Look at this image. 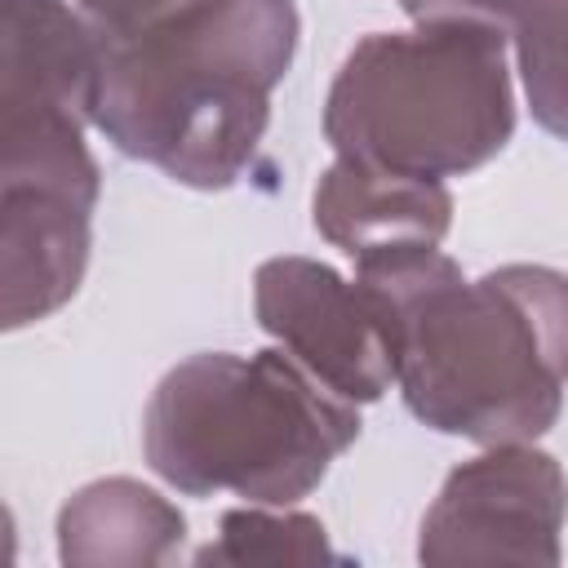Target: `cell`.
I'll list each match as a JSON object with an SVG mask.
<instances>
[{
  "instance_id": "obj_9",
  "label": "cell",
  "mask_w": 568,
  "mask_h": 568,
  "mask_svg": "<svg viewBox=\"0 0 568 568\" xmlns=\"http://www.w3.org/2000/svg\"><path fill=\"white\" fill-rule=\"evenodd\" d=\"M453 222V195L439 178L390 173L337 155L315 186V226L351 257L399 244H439Z\"/></svg>"
},
{
  "instance_id": "obj_3",
  "label": "cell",
  "mask_w": 568,
  "mask_h": 568,
  "mask_svg": "<svg viewBox=\"0 0 568 568\" xmlns=\"http://www.w3.org/2000/svg\"><path fill=\"white\" fill-rule=\"evenodd\" d=\"M355 435V404L288 351L191 355L160 377L142 417L160 479L186 497L235 493L257 506L306 497Z\"/></svg>"
},
{
  "instance_id": "obj_7",
  "label": "cell",
  "mask_w": 568,
  "mask_h": 568,
  "mask_svg": "<svg viewBox=\"0 0 568 568\" xmlns=\"http://www.w3.org/2000/svg\"><path fill=\"white\" fill-rule=\"evenodd\" d=\"M102 40L67 0H4L0 129L89 124L98 111Z\"/></svg>"
},
{
  "instance_id": "obj_10",
  "label": "cell",
  "mask_w": 568,
  "mask_h": 568,
  "mask_svg": "<svg viewBox=\"0 0 568 568\" xmlns=\"http://www.w3.org/2000/svg\"><path fill=\"white\" fill-rule=\"evenodd\" d=\"M186 519L138 479H98L58 515L67 564H169Z\"/></svg>"
},
{
  "instance_id": "obj_5",
  "label": "cell",
  "mask_w": 568,
  "mask_h": 568,
  "mask_svg": "<svg viewBox=\"0 0 568 568\" xmlns=\"http://www.w3.org/2000/svg\"><path fill=\"white\" fill-rule=\"evenodd\" d=\"M568 479L550 453L493 444L462 462L422 519V564H559Z\"/></svg>"
},
{
  "instance_id": "obj_11",
  "label": "cell",
  "mask_w": 568,
  "mask_h": 568,
  "mask_svg": "<svg viewBox=\"0 0 568 568\" xmlns=\"http://www.w3.org/2000/svg\"><path fill=\"white\" fill-rule=\"evenodd\" d=\"M337 559L324 541V524L297 510H226L217 541H209L195 564H328Z\"/></svg>"
},
{
  "instance_id": "obj_14",
  "label": "cell",
  "mask_w": 568,
  "mask_h": 568,
  "mask_svg": "<svg viewBox=\"0 0 568 568\" xmlns=\"http://www.w3.org/2000/svg\"><path fill=\"white\" fill-rule=\"evenodd\" d=\"M75 4L98 27V36H124V31L155 22L160 13H169L182 0H75Z\"/></svg>"
},
{
  "instance_id": "obj_12",
  "label": "cell",
  "mask_w": 568,
  "mask_h": 568,
  "mask_svg": "<svg viewBox=\"0 0 568 568\" xmlns=\"http://www.w3.org/2000/svg\"><path fill=\"white\" fill-rule=\"evenodd\" d=\"M515 49L532 120L568 142V0H537L515 22Z\"/></svg>"
},
{
  "instance_id": "obj_2",
  "label": "cell",
  "mask_w": 568,
  "mask_h": 568,
  "mask_svg": "<svg viewBox=\"0 0 568 568\" xmlns=\"http://www.w3.org/2000/svg\"><path fill=\"white\" fill-rule=\"evenodd\" d=\"M93 124L173 182L217 191L248 173L271 93L297 49L293 0H182L155 22L98 36Z\"/></svg>"
},
{
  "instance_id": "obj_8",
  "label": "cell",
  "mask_w": 568,
  "mask_h": 568,
  "mask_svg": "<svg viewBox=\"0 0 568 568\" xmlns=\"http://www.w3.org/2000/svg\"><path fill=\"white\" fill-rule=\"evenodd\" d=\"M89 213L93 204L62 191L0 186L4 328L44 320L80 288L89 262Z\"/></svg>"
},
{
  "instance_id": "obj_1",
  "label": "cell",
  "mask_w": 568,
  "mask_h": 568,
  "mask_svg": "<svg viewBox=\"0 0 568 568\" xmlns=\"http://www.w3.org/2000/svg\"><path fill=\"white\" fill-rule=\"evenodd\" d=\"M413 417L475 444H528L555 426L568 382V275L501 266L466 280L435 244L355 257Z\"/></svg>"
},
{
  "instance_id": "obj_6",
  "label": "cell",
  "mask_w": 568,
  "mask_h": 568,
  "mask_svg": "<svg viewBox=\"0 0 568 568\" xmlns=\"http://www.w3.org/2000/svg\"><path fill=\"white\" fill-rule=\"evenodd\" d=\"M257 324L351 404L377 399L395 382L390 328L373 293L311 257H271L253 275Z\"/></svg>"
},
{
  "instance_id": "obj_4",
  "label": "cell",
  "mask_w": 568,
  "mask_h": 568,
  "mask_svg": "<svg viewBox=\"0 0 568 568\" xmlns=\"http://www.w3.org/2000/svg\"><path fill=\"white\" fill-rule=\"evenodd\" d=\"M510 129L501 31L484 22L364 36L324 102V138L337 155L439 182L493 160Z\"/></svg>"
},
{
  "instance_id": "obj_13",
  "label": "cell",
  "mask_w": 568,
  "mask_h": 568,
  "mask_svg": "<svg viewBox=\"0 0 568 568\" xmlns=\"http://www.w3.org/2000/svg\"><path fill=\"white\" fill-rule=\"evenodd\" d=\"M413 22H484V27H515L537 0H399Z\"/></svg>"
}]
</instances>
